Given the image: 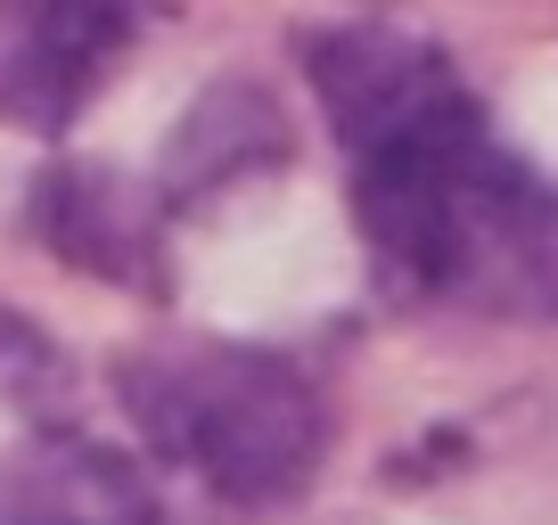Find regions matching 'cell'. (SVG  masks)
I'll list each match as a JSON object with an SVG mask.
<instances>
[{"label": "cell", "mask_w": 558, "mask_h": 525, "mask_svg": "<svg viewBox=\"0 0 558 525\" xmlns=\"http://www.w3.org/2000/svg\"><path fill=\"white\" fill-rule=\"evenodd\" d=\"M345 157L353 230L395 304L558 320V190L518 148H501L460 74L395 123L345 141Z\"/></svg>", "instance_id": "6da1fadb"}, {"label": "cell", "mask_w": 558, "mask_h": 525, "mask_svg": "<svg viewBox=\"0 0 558 525\" xmlns=\"http://www.w3.org/2000/svg\"><path fill=\"white\" fill-rule=\"evenodd\" d=\"M116 403L173 476L230 509H288L329 468V403L304 362L271 345L165 337L116 362Z\"/></svg>", "instance_id": "7a4b0ae2"}, {"label": "cell", "mask_w": 558, "mask_h": 525, "mask_svg": "<svg viewBox=\"0 0 558 525\" xmlns=\"http://www.w3.org/2000/svg\"><path fill=\"white\" fill-rule=\"evenodd\" d=\"M140 17L148 0H0V115L66 132L140 41Z\"/></svg>", "instance_id": "3957f363"}, {"label": "cell", "mask_w": 558, "mask_h": 525, "mask_svg": "<svg viewBox=\"0 0 558 525\" xmlns=\"http://www.w3.org/2000/svg\"><path fill=\"white\" fill-rule=\"evenodd\" d=\"M25 230L50 246L66 271L132 296H165V206L140 181H123L116 164H50L34 181Z\"/></svg>", "instance_id": "277c9868"}, {"label": "cell", "mask_w": 558, "mask_h": 525, "mask_svg": "<svg viewBox=\"0 0 558 525\" xmlns=\"http://www.w3.org/2000/svg\"><path fill=\"white\" fill-rule=\"evenodd\" d=\"M0 525H173L140 460L50 427L0 460Z\"/></svg>", "instance_id": "5b68a950"}, {"label": "cell", "mask_w": 558, "mask_h": 525, "mask_svg": "<svg viewBox=\"0 0 558 525\" xmlns=\"http://www.w3.org/2000/svg\"><path fill=\"white\" fill-rule=\"evenodd\" d=\"M288 115L263 83H214L190 115L173 123V141H165V190L157 206H197V197H222L230 181H255L271 164H288Z\"/></svg>", "instance_id": "8992f818"}, {"label": "cell", "mask_w": 558, "mask_h": 525, "mask_svg": "<svg viewBox=\"0 0 558 525\" xmlns=\"http://www.w3.org/2000/svg\"><path fill=\"white\" fill-rule=\"evenodd\" d=\"M74 386H83V378H74L66 345H58L50 329H34L25 313L0 304V403L25 411V419L50 436V427L74 419Z\"/></svg>", "instance_id": "52a82bcc"}]
</instances>
